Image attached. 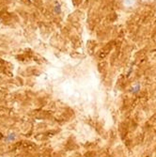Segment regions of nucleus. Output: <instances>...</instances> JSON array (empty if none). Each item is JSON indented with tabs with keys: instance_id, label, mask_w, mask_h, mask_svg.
Masks as SVG:
<instances>
[{
	"instance_id": "f257e3e1",
	"label": "nucleus",
	"mask_w": 156,
	"mask_h": 157,
	"mask_svg": "<svg viewBox=\"0 0 156 157\" xmlns=\"http://www.w3.org/2000/svg\"><path fill=\"white\" fill-rule=\"evenodd\" d=\"M122 5L127 9H132L137 5V0H122Z\"/></svg>"
},
{
	"instance_id": "f03ea898",
	"label": "nucleus",
	"mask_w": 156,
	"mask_h": 157,
	"mask_svg": "<svg viewBox=\"0 0 156 157\" xmlns=\"http://www.w3.org/2000/svg\"><path fill=\"white\" fill-rule=\"evenodd\" d=\"M141 2H143V3H151L153 0H140Z\"/></svg>"
}]
</instances>
